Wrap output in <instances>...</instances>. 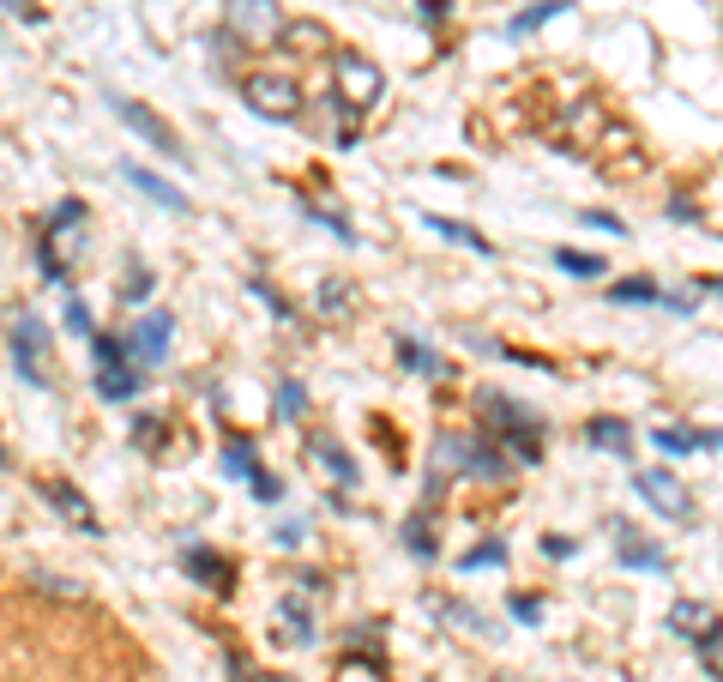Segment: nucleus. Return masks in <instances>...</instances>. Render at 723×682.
<instances>
[{"label":"nucleus","mask_w":723,"mask_h":682,"mask_svg":"<svg viewBox=\"0 0 723 682\" xmlns=\"http://www.w3.org/2000/svg\"><path fill=\"white\" fill-rule=\"evenodd\" d=\"M476 417L488 423V441H500V447L512 441V454H519L525 466H537V459H542V417H537V411H525L519 398L483 393V398H476Z\"/></svg>","instance_id":"1"},{"label":"nucleus","mask_w":723,"mask_h":682,"mask_svg":"<svg viewBox=\"0 0 723 682\" xmlns=\"http://www.w3.org/2000/svg\"><path fill=\"white\" fill-rule=\"evenodd\" d=\"M446 471H458V478H507V447H488V435H441L434 441V471L429 478L446 483Z\"/></svg>","instance_id":"2"},{"label":"nucleus","mask_w":723,"mask_h":682,"mask_svg":"<svg viewBox=\"0 0 723 682\" xmlns=\"http://www.w3.org/2000/svg\"><path fill=\"white\" fill-rule=\"evenodd\" d=\"M332 92L350 103L356 115H368L386 97V73L368 55H356V49H332Z\"/></svg>","instance_id":"3"},{"label":"nucleus","mask_w":723,"mask_h":682,"mask_svg":"<svg viewBox=\"0 0 723 682\" xmlns=\"http://www.w3.org/2000/svg\"><path fill=\"white\" fill-rule=\"evenodd\" d=\"M79 224H85V205H79V200L55 205V212H48V224H43L36 260H43V273L55 278V285L67 278V260H79Z\"/></svg>","instance_id":"4"},{"label":"nucleus","mask_w":723,"mask_h":682,"mask_svg":"<svg viewBox=\"0 0 723 682\" xmlns=\"http://www.w3.org/2000/svg\"><path fill=\"white\" fill-rule=\"evenodd\" d=\"M241 97H248V109L266 115V121H295V115H302V85H295L290 73H253V79H241Z\"/></svg>","instance_id":"5"},{"label":"nucleus","mask_w":723,"mask_h":682,"mask_svg":"<svg viewBox=\"0 0 723 682\" xmlns=\"http://www.w3.org/2000/svg\"><path fill=\"white\" fill-rule=\"evenodd\" d=\"M633 489H639V501H645L651 513H663V520H693V495H688V483H681L669 466L639 471V478H633Z\"/></svg>","instance_id":"6"},{"label":"nucleus","mask_w":723,"mask_h":682,"mask_svg":"<svg viewBox=\"0 0 723 682\" xmlns=\"http://www.w3.org/2000/svg\"><path fill=\"white\" fill-rule=\"evenodd\" d=\"M224 31L241 36V43H253V49H266V43H278L283 36V19H278L271 0H229L224 7Z\"/></svg>","instance_id":"7"},{"label":"nucleus","mask_w":723,"mask_h":682,"mask_svg":"<svg viewBox=\"0 0 723 682\" xmlns=\"http://www.w3.org/2000/svg\"><path fill=\"white\" fill-rule=\"evenodd\" d=\"M12 363H19L24 387H48V381H55V369H48V332L36 315H24L19 327H12Z\"/></svg>","instance_id":"8"},{"label":"nucleus","mask_w":723,"mask_h":682,"mask_svg":"<svg viewBox=\"0 0 723 682\" xmlns=\"http://www.w3.org/2000/svg\"><path fill=\"white\" fill-rule=\"evenodd\" d=\"M115 115H121V127H133L139 139H145L151 151H163V158H175V163H187V151H181V139H175V127L163 121L158 109H145L139 97H115Z\"/></svg>","instance_id":"9"},{"label":"nucleus","mask_w":723,"mask_h":682,"mask_svg":"<svg viewBox=\"0 0 723 682\" xmlns=\"http://www.w3.org/2000/svg\"><path fill=\"white\" fill-rule=\"evenodd\" d=\"M36 489H43V501H48V508L61 513V520H73V525H79L85 537H102V520H97V508H90V501H85V495H79V489H73V483H61V478H43Z\"/></svg>","instance_id":"10"},{"label":"nucleus","mask_w":723,"mask_h":682,"mask_svg":"<svg viewBox=\"0 0 723 682\" xmlns=\"http://www.w3.org/2000/svg\"><path fill=\"white\" fill-rule=\"evenodd\" d=\"M127 339H133V363H163V356H170V339H175V320L158 308V315H145Z\"/></svg>","instance_id":"11"},{"label":"nucleus","mask_w":723,"mask_h":682,"mask_svg":"<svg viewBox=\"0 0 723 682\" xmlns=\"http://www.w3.org/2000/svg\"><path fill=\"white\" fill-rule=\"evenodd\" d=\"M609 532H615V556H622L627 568H651V574H663V568H669L663 550L645 544V537H633V525H627V520H609Z\"/></svg>","instance_id":"12"},{"label":"nucleus","mask_w":723,"mask_h":682,"mask_svg":"<svg viewBox=\"0 0 723 682\" xmlns=\"http://www.w3.org/2000/svg\"><path fill=\"white\" fill-rule=\"evenodd\" d=\"M181 568H187L199 586H212V592H229V586H236V580H229L236 568H229L217 550H205V544H187V550H181Z\"/></svg>","instance_id":"13"},{"label":"nucleus","mask_w":723,"mask_h":682,"mask_svg":"<svg viewBox=\"0 0 723 682\" xmlns=\"http://www.w3.org/2000/svg\"><path fill=\"white\" fill-rule=\"evenodd\" d=\"M669 628H676L681 640H693V647H700V640L717 628V610H712V604H700V598H681L676 610H669Z\"/></svg>","instance_id":"14"},{"label":"nucleus","mask_w":723,"mask_h":682,"mask_svg":"<svg viewBox=\"0 0 723 682\" xmlns=\"http://www.w3.org/2000/svg\"><path fill=\"white\" fill-rule=\"evenodd\" d=\"M307 459H314V466H326L338 489H350V483H356V459L344 454V447L332 441V435H314V441H307Z\"/></svg>","instance_id":"15"},{"label":"nucleus","mask_w":723,"mask_h":682,"mask_svg":"<svg viewBox=\"0 0 723 682\" xmlns=\"http://www.w3.org/2000/svg\"><path fill=\"white\" fill-rule=\"evenodd\" d=\"M97 393L109 398V405L133 398V393H139V369H133V363H97Z\"/></svg>","instance_id":"16"},{"label":"nucleus","mask_w":723,"mask_h":682,"mask_svg":"<svg viewBox=\"0 0 723 682\" xmlns=\"http://www.w3.org/2000/svg\"><path fill=\"white\" fill-rule=\"evenodd\" d=\"M127 182H133L139 188V194H151V200H158V205H170V212H187V194H175V188L170 182H163V175H151V170H139V163H127Z\"/></svg>","instance_id":"17"},{"label":"nucleus","mask_w":723,"mask_h":682,"mask_svg":"<svg viewBox=\"0 0 723 682\" xmlns=\"http://www.w3.org/2000/svg\"><path fill=\"white\" fill-rule=\"evenodd\" d=\"M585 435H591V447H603V454H622V459L633 454V429H627L622 417H597Z\"/></svg>","instance_id":"18"},{"label":"nucleus","mask_w":723,"mask_h":682,"mask_svg":"<svg viewBox=\"0 0 723 682\" xmlns=\"http://www.w3.org/2000/svg\"><path fill=\"white\" fill-rule=\"evenodd\" d=\"M278 43H290V49H295V55H320V49H326V43H332V36H326V24H314V19H302V24H283V36H278Z\"/></svg>","instance_id":"19"},{"label":"nucleus","mask_w":723,"mask_h":682,"mask_svg":"<svg viewBox=\"0 0 723 682\" xmlns=\"http://www.w3.org/2000/svg\"><path fill=\"white\" fill-rule=\"evenodd\" d=\"M429 230L434 236H446V242H458V248H476V254H495V242H483L471 224H458V217H429Z\"/></svg>","instance_id":"20"},{"label":"nucleus","mask_w":723,"mask_h":682,"mask_svg":"<svg viewBox=\"0 0 723 682\" xmlns=\"http://www.w3.org/2000/svg\"><path fill=\"white\" fill-rule=\"evenodd\" d=\"M398 363L417 369V375H446V363L429 351V344H417V339H398Z\"/></svg>","instance_id":"21"},{"label":"nucleus","mask_w":723,"mask_h":682,"mask_svg":"<svg viewBox=\"0 0 723 682\" xmlns=\"http://www.w3.org/2000/svg\"><path fill=\"white\" fill-rule=\"evenodd\" d=\"M278 616H283V628H290V640H302V647L314 640V610H307L302 598H283V604H278Z\"/></svg>","instance_id":"22"},{"label":"nucleus","mask_w":723,"mask_h":682,"mask_svg":"<svg viewBox=\"0 0 723 682\" xmlns=\"http://www.w3.org/2000/svg\"><path fill=\"white\" fill-rule=\"evenodd\" d=\"M302 212L314 217V224H326L338 242H356V230H350V217H344V212H332V205H320V200H302Z\"/></svg>","instance_id":"23"},{"label":"nucleus","mask_w":723,"mask_h":682,"mask_svg":"<svg viewBox=\"0 0 723 682\" xmlns=\"http://www.w3.org/2000/svg\"><path fill=\"white\" fill-rule=\"evenodd\" d=\"M554 12H566V0H542V7H525L519 19H507V36H525V31H537L542 19H554Z\"/></svg>","instance_id":"24"},{"label":"nucleus","mask_w":723,"mask_h":682,"mask_svg":"<svg viewBox=\"0 0 723 682\" xmlns=\"http://www.w3.org/2000/svg\"><path fill=\"white\" fill-rule=\"evenodd\" d=\"M224 471H229V478H248V483H253V478H260V466H253V447H248V441H229V447H224Z\"/></svg>","instance_id":"25"},{"label":"nucleus","mask_w":723,"mask_h":682,"mask_svg":"<svg viewBox=\"0 0 723 682\" xmlns=\"http://www.w3.org/2000/svg\"><path fill=\"white\" fill-rule=\"evenodd\" d=\"M609 296H615V302H669V296L651 285V278H622V285H615Z\"/></svg>","instance_id":"26"},{"label":"nucleus","mask_w":723,"mask_h":682,"mask_svg":"<svg viewBox=\"0 0 723 682\" xmlns=\"http://www.w3.org/2000/svg\"><path fill=\"white\" fill-rule=\"evenodd\" d=\"M651 441L663 454H700V429H651Z\"/></svg>","instance_id":"27"},{"label":"nucleus","mask_w":723,"mask_h":682,"mask_svg":"<svg viewBox=\"0 0 723 682\" xmlns=\"http://www.w3.org/2000/svg\"><path fill=\"white\" fill-rule=\"evenodd\" d=\"M554 266H561V273H573V278H603V260H597V254L561 248V254H554Z\"/></svg>","instance_id":"28"},{"label":"nucleus","mask_w":723,"mask_h":682,"mask_svg":"<svg viewBox=\"0 0 723 682\" xmlns=\"http://www.w3.org/2000/svg\"><path fill=\"white\" fill-rule=\"evenodd\" d=\"M404 544H410V550H417V556H422V562H429V556H434V532H429V520H422V513H417V520H404Z\"/></svg>","instance_id":"29"},{"label":"nucleus","mask_w":723,"mask_h":682,"mask_svg":"<svg viewBox=\"0 0 723 682\" xmlns=\"http://www.w3.org/2000/svg\"><path fill=\"white\" fill-rule=\"evenodd\" d=\"M495 562H507V544H476L458 568H495Z\"/></svg>","instance_id":"30"},{"label":"nucleus","mask_w":723,"mask_h":682,"mask_svg":"<svg viewBox=\"0 0 723 682\" xmlns=\"http://www.w3.org/2000/svg\"><path fill=\"white\" fill-rule=\"evenodd\" d=\"M700 652H705V671H712L723 682V628H712V635L700 640Z\"/></svg>","instance_id":"31"},{"label":"nucleus","mask_w":723,"mask_h":682,"mask_svg":"<svg viewBox=\"0 0 723 682\" xmlns=\"http://www.w3.org/2000/svg\"><path fill=\"white\" fill-rule=\"evenodd\" d=\"M67 332H79V339H90V332H97V327H90V308L79 302V296H67Z\"/></svg>","instance_id":"32"},{"label":"nucleus","mask_w":723,"mask_h":682,"mask_svg":"<svg viewBox=\"0 0 723 682\" xmlns=\"http://www.w3.org/2000/svg\"><path fill=\"white\" fill-rule=\"evenodd\" d=\"M441 616L446 622H458V628H471V635H483V616H476L471 604H441Z\"/></svg>","instance_id":"33"},{"label":"nucleus","mask_w":723,"mask_h":682,"mask_svg":"<svg viewBox=\"0 0 723 682\" xmlns=\"http://www.w3.org/2000/svg\"><path fill=\"white\" fill-rule=\"evenodd\" d=\"M295 411H302V387L283 381V387H278V417H295Z\"/></svg>","instance_id":"34"},{"label":"nucleus","mask_w":723,"mask_h":682,"mask_svg":"<svg viewBox=\"0 0 723 682\" xmlns=\"http://www.w3.org/2000/svg\"><path fill=\"white\" fill-rule=\"evenodd\" d=\"M248 489H253V501H278V495H283V483L271 478V471H260V478H253Z\"/></svg>","instance_id":"35"},{"label":"nucleus","mask_w":723,"mask_h":682,"mask_svg":"<svg viewBox=\"0 0 723 682\" xmlns=\"http://www.w3.org/2000/svg\"><path fill=\"white\" fill-rule=\"evenodd\" d=\"M585 224H591V230H603V236H622V230H627L615 212H585Z\"/></svg>","instance_id":"36"},{"label":"nucleus","mask_w":723,"mask_h":682,"mask_svg":"<svg viewBox=\"0 0 723 682\" xmlns=\"http://www.w3.org/2000/svg\"><path fill=\"white\" fill-rule=\"evenodd\" d=\"M133 435H139V447H158L163 423H158V417H139V423H133Z\"/></svg>","instance_id":"37"},{"label":"nucleus","mask_w":723,"mask_h":682,"mask_svg":"<svg viewBox=\"0 0 723 682\" xmlns=\"http://www.w3.org/2000/svg\"><path fill=\"white\" fill-rule=\"evenodd\" d=\"M121 296H127V302H145V296H151V273H145V266L133 273V285H127Z\"/></svg>","instance_id":"38"},{"label":"nucleus","mask_w":723,"mask_h":682,"mask_svg":"<svg viewBox=\"0 0 723 682\" xmlns=\"http://www.w3.org/2000/svg\"><path fill=\"white\" fill-rule=\"evenodd\" d=\"M512 616L519 622H542V598H512Z\"/></svg>","instance_id":"39"},{"label":"nucleus","mask_w":723,"mask_h":682,"mask_svg":"<svg viewBox=\"0 0 723 682\" xmlns=\"http://www.w3.org/2000/svg\"><path fill=\"white\" fill-rule=\"evenodd\" d=\"M253 290H260V302L271 308V315H290V302H283V296H278V290H271V285H253Z\"/></svg>","instance_id":"40"},{"label":"nucleus","mask_w":723,"mask_h":682,"mask_svg":"<svg viewBox=\"0 0 723 682\" xmlns=\"http://www.w3.org/2000/svg\"><path fill=\"white\" fill-rule=\"evenodd\" d=\"M422 19H429V24H441V19H446V0H422Z\"/></svg>","instance_id":"41"},{"label":"nucleus","mask_w":723,"mask_h":682,"mask_svg":"<svg viewBox=\"0 0 723 682\" xmlns=\"http://www.w3.org/2000/svg\"><path fill=\"white\" fill-rule=\"evenodd\" d=\"M7 7H12V12H24V19H43V12L31 7V0H7Z\"/></svg>","instance_id":"42"},{"label":"nucleus","mask_w":723,"mask_h":682,"mask_svg":"<svg viewBox=\"0 0 723 682\" xmlns=\"http://www.w3.org/2000/svg\"><path fill=\"white\" fill-rule=\"evenodd\" d=\"M705 290H717V296H723V278H705Z\"/></svg>","instance_id":"43"},{"label":"nucleus","mask_w":723,"mask_h":682,"mask_svg":"<svg viewBox=\"0 0 723 682\" xmlns=\"http://www.w3.org/2000/svg\"><path fill=\"white\" fill-rule=\"evenodd\" d=\"M241 682H283V676H241Z\"/></svg>","instance_id":"44"},{"label":"nucleus","mask_w":723,"mask_h":682,"mask_svg":"<svg viewBox=\"0 0 723 682\" xmlns=\"http://www.w3.org/2000/svg\"><path fill=\"white\" fill-rule=\"evenodd\" d=\"M0 466H7V454H0Z\"/></svg>","instance_id":"45"}]
</instances>
